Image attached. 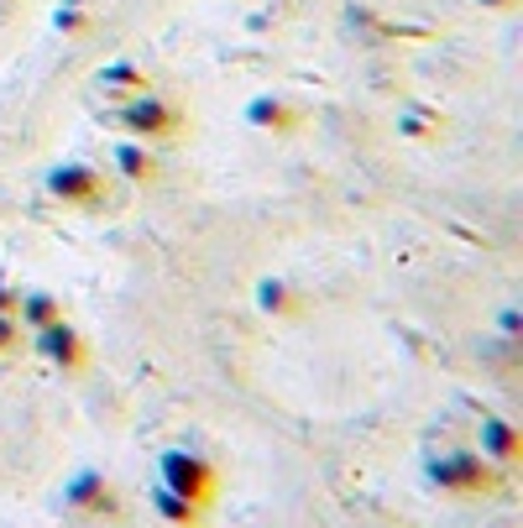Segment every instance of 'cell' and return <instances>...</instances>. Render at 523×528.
<instances>
[{"instance_id": "1", "label": "cell", "mask_w": 523, "mask_h": 528, "mask_svg": "<svg viewBox=\"0 0 523 528\" xmlns=\"http://www.w3.org/2000/svg\"><path fill=\"white\" fill-rule=\"evenodd\" d=\"M105 126L126 131L131 142H178V131H184V110L147 89V95H136V100L105 105Z\"/></svg>"}, {"instance_id": "2", "label": "cell", "mask_w": 523, "mask_h": 528, "mask_svg": "<svg viewBox=\"0 0 523 528\" xmlns=\"http://www.w3.org/2000/svg\"><path fill=\"white\" fill-rule=\"evenodd\" d=\"M497 476L503 471H497L482 450H440L435 461H429V481L450 497H487L497 487Z\"/></svg>"}, {"instance_id": "3", "label": "cell", "mask_w": 523, "mask_h": 528, "mask_svg": "<svg viewBox=\"0 0 523 528\" xmlns=\"http://www.w3.org/2000/svg\"><path fill=\"white\" fill-rule=\"evenodd\" d=\"M157 481H163V487H173V492H184L189 502H199V508H210L215 487H220L215 466L199 461V455H189V450H168L163 461H157Z\"/></svg>"}, {"instance_id": "4", "label": "cell", "mask_w": 523, "mask_h": 528, "mask_svg": "<svg viewBox=\"0 0 523 528\" xmlns=\"http://www.w3.org/2000/svg\"><path fill=\"white\" fill-rule=\"evenodd\" d=\"M48 194L58 204H74V210H95L105 199V173L89 168V163H63L48 173Z\"/></svg>"}, {"instance_id": "5", "label": "cell", "mask_w": 523, "mask_h": 528, "mask_svg": "<svg viewBox=\"0 0 523 528\" xmlns=\"http://www.w3.org/2000/svg\"><path fill=\"white\" fill-rule=\"evenodd\" d=\"M32 346L48 356L53 366H63V372H79V366L89 361V351H84V335L68 325V319H53V325H42V330H32Z\"/></svg>"}, {"instance_id": "6", "label": "cell", "mask_w": 523, "mask_h": 528, "mask_svg": "<svg viewBox=\"0 0 523 528\" xmlns=\"http://www.w3.org/2000/svg\"><path fill=\"white\" fill-rule=\"evenodd\" d=\"M95 89L105 95V105H121V100H136V95H147V74L136 68L131 58H116V63H105L100 74H95Z\"/></svg>"}, {"instance_id": "7", "label": "cell", "mask_w": 523, "mask_h": 528, "mask_svg": "<svg viewBox=\"0 0 523 528\" xmlns=\"http://www.w3.org/2000/svg\"><path fill=\"white\" fill-rule=\"evenodd\" d=\"M476 440H482V455H487L497 471H513L518 466L523 440H518V429L508 419H482V424H476Z\"/></svg>"}, {"instance_id": "8", "label": "cell", "mask_w": 523, "mask_h": 528, "mask_svg": "<svg viewBox=\"0 0 523 528\" xmlns=\"http://www.w3.org/2000/svg\"><path fill=\"white\" fill-rule=\"evenodd\" d=\"M63 502H68V508H79V513H89V518H110V513H116V502H110L105 481H100V476H89V471L63 492Z\"/></svg>"}, {"instance_id": "9", "label": "cell", "mask_w": 523, "mask_h": 528, "mask_svg": "<svg viewBox=\"0 0 523 528\" xmlns=\"http://www.w3.org/2000/svg\"><path fill=\"white\" fill-rule=\"evenodd\" d=\"M116 173L131 183H152L157 178V157L147 152V142H121L116 147Z\"/></svg>"}, {"instance_id": "10", "label": "cell", "mask_w": 523, "mask_h": 528, "mask_svg": "<svg viewBox=\"0 0 523 528\" xmlns=\"http://www.w3.org/2000/svg\"><path fill=\"white\" fill-rule=\"evenodd\" d=\"M152 508L163 513L168 523H199V518H204V508H199V502H189L184 492L163 487V481H157V487H152Z\"/></svg>"}, {"instance_id": "11", "label": "cell", "mask_w": 523, "mask_h": 528, "mask_svg": "<svg viewBox=\"0 0 523 528\" xmlns=\"http://www.w3.org/2000/svg\"><path fill=\"white\" fill-rule=\"evenodd\" d=\"M16 314H21V325L42 330V325H53V319H63V304L48 293H27V298H16Z\"/></svg>"}, {"instance_id": "12", "label": "cell", "mask_w": 523, "mask_h": 528, "mask_svg": "<svg viewBox=\"0 0 523 528\" xmlns=\"http://www.w3.org/2000/svg\"><path fill=\"white\" fill-rule=\"evenodd\" d=\"M246 116H252V126H272V131H293V126H299V110H288L283 100H252Z\"/></svg>"}, {"instance_id": "13", "label": "cell", "mask_w": 523, "mask_h": 528, "mask_svg": "<svg viewBox=\"0 0 523 528\" xmlns=\"http://www.w3.org/2000/svg\"><path fill=\"white\" fill-rule=\"evenodd\" d=\"M21 340H27V335H21V319H16V314H0V356L16 351Z\"/></svg>"}, {"instance_id": "14", "label": "cell", "mask_w": 523, "mask_h": 528, "mask_svg": "<svg viewBox=\"0 0 523 528\" xmlns=\"http://www.w3.org/2000/svg\"><path fill=\"white\" fill-rule=\"evenodd\" d=\"M89 27V11H79V0L68 11H58V32H84Z\"/></svg>"}, {"instance_id": "15", "label": "cell", "mask_w": 523, "mask_h": 528, "mask_svg": "<svg viewBox=\"0 0 523 528\" xmlns=\"http://www.w3.org/2000/svg\"><path fill=\"white\" fill-rule=\"evenodd\" d=\"M262 309H288V304H283V288L262 283Z\"/></svg>"}]
</instances>
